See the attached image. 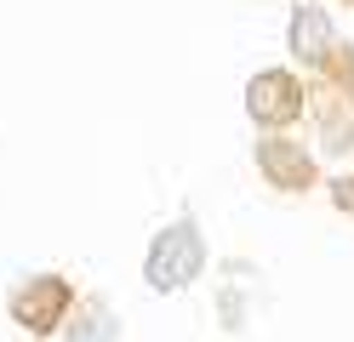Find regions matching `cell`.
<instances>
[{"mask_svg": "<svg viewBox=\"0 0 354 342\" xmlns=\"http://www.w3.org/2000/svg\"><path fill=\"white\" fill-rule=\"evenodd\" d=\"M69 314H75V285L63 280V274H35V280H24L17 296H12V325L29 331V336L63 331Z\"/></svg>", "mask_w": 354, "mask_h": 342, "instance_id": "obj_1", "label": "cell"}, {"mask_svg": "<svg viewBox=\"0 0 354 342\" xmlns=\"http://www.w3.org/2000/svg\"><path fill=\"white\" fill-rule=\"evenodd\" d=\"M246 108H252V120H257V126H292V120H297V108H303V91H297L292 75H280V68H263V75L252 80Z\"/></svg>", "mask_w": 354, "mask_h": 342, "instance_id": "obj_3", "label": "cell"}, {"mask_svg": "<svg viewBox=\"0 0 354 342\" xmlns=\"http://www.w3.org/2000/svg\"><path fill=\"white\" fill-rule=\"evenodd\" d=\"M69 342H115V314H109L103 303H86V308H75L69 319Z\"/></svg>", "mask_w": 354, "mask_h": 342, "instance_id": "obj_5", "label": "cell"}, {"mask_svg": "<svg viewBox=\"0 0 354 342\" xmlns=\"http://www.w3.org/2000/svg\"><path fill=\"white\" fill-rule=\"evenodd\" d=\"M201 263H206V240H201V228L183 217V222H171V228L154 234V245H149V285L154 291H177V285H189L194 274H201Z\"/></svg>", "mask_w": 354, "mask_h": 342, "instance_id": "obj_2", "label": "cell"}, {"mask_svg": "<svg viewBox=\"0 0 354 342\" xmlns=\"http://www.w3.org/2000/svg\"><path fill=\"white\" fill-rule=\"evenodd\" d=\"M257 160H263V171H269V182H280V189H308L315 182V160H308L303 149H292V143H263L257 149Z\"/></svg>", "mask_w": 354, "mask_h": 342, "instance_id": "obj_4", "label": "cell"}]
</instances>
